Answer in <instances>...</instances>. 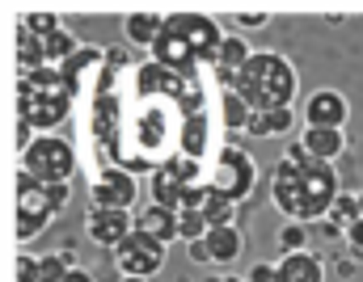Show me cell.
Wrapping results in <instances>:
<instances>
[{"label": "cell", "instance_id": "6da1fadb", "mask_svg": "<svg viewBox=\"0 0 363 282\" xmlns=\"http://www.w3.org/2000/svg\"><path fill=\"white\" fill-rule=\"evenodd\" d=\"M131 64L123 47H110L93 85V139L101 152L131 177L169 165H203L211 143L203 85L157 59Z\"/></svg>", "mask_w": 363, "mask_h": 282}, {"label": "cell", "instance_id": "7a4b0ae2", "mask_svg": "<svg viewBox=\"0 0 363 282\" xmlns=\"http://www.w3.org/2000/svg\"><path fill=\"white\" fill-rule=\"evenodd\" d=\"M271 198L296 223L325 219L338 198V173L325 160H287L283 156L271 173Z\"/></svg>", "mask_w": 363, "mask_h": 282}, {"label": "cell", "instance_id": "3957f363", "mask_svg": "<svg viewBox=\"0 0 363 282\" xmlns=\"http://www.w3.org/2000/svg\"><path fill=\"white\" fill-rule=\"evenodd\" d=\"M224 34L211 17L203 13H174L165 17L157 42H152V59L165 64L169 72L182 76H194V68H211L216 64V51H220Z\"/></svg>", "mask_w": 363, "mask_h": 282}, {"label": "cell", "instance_id": "277c9868", "mask_svg": "<svg viewBox=\"0 0 363 282\" xmlns=\"http://www.w3.org/2000/svg\"><path fill=\"white\" fill-rule=\"evenodd\" d=\"M233 89L245 97L250 110H291L296 97V68L274 55V51H258L250 55V64L233 76Z\"/></svg>", "mask_w": 363, "mask_h": 282}, {"label": "cell", "instance_id": "5b68a950", "mask_svg": "<svg viewBox=\"0 0 363 282\" xmlns=\"http://www.w3.org/2000/svg\"><path fill=\"white\" fill-rule=\"evenodd\" d=\"M17 110H21V127H60L72 110V93L64 85V76L55 68H38V72H21L17 85Z\"/></svg>", "mask_w": 363, "mask_h": 282}, {"label": "cell", "instance_id": "8992f818", "mask_svg": "<svg viewBox=\"0 0 363 282\" xmlns=\"http://www.w3.org/2000/svg\"><path fill=\"white\" fill-rule=\"evenodd\" d=\"M68 206V186H38L26 173H17V240L43 236L51 215Z\"/></svg>", "mask_w": 363, "mask_h": 282}, {"label": "cell", "instance_id": "52a82bcc", "mask_svg": "<svg viewBox=\"0 0 363 282\" xmlns=\"http://www.w3.org/2000/svg\"><path fill=\"white\" fill-rule=\"evenodd\" d=\"M21 173L38 186H68V177L77 173V152L68 139L60 135H43L34 143H26L21 152Z\"/></svg>", "mask_w": 363, "mask_h": 282}, {"label": "cell", "instance_id": "ba28073f", "mask_svg": "<svg viewBox=\"0 0 363 282\" xmlns=\"http://www.w3.org/2000/svg\"><path fill=\"white\" fill-rule=\"evenodd\" d=\"M220 169H216V177H207V186L220 189V194H228L233 202H241V198H250V189L258 182V169H254V156L250 152H241V148H220V160H216Z\"/></svg>", "mask_w": 363, "mask_h": 282}, {"label": "cell", "instance_id": "9c48e42d", "mask_svg": "<svg viewBox=\"0 0 363 282\" xmlns=\"http://www.w3.org/2000/svg\"><path fill=\"white\" fill-rule=\"evenodd\" d=\"M114 257H118L123 278H152V274L165 266V245L148 240L144 232H131V236L114 249Z\"/></svg>", "mask_w": 363, "mask_h": 282}, {"label": "cell", "instance_id": "30bf717a", "mask_svg": "<svg viewBox=\"0 0 363 282\" xmlns=\"http://www.w3.org/2000/svg\"><path fill=\"white\" fill-rule=\"evenodd\" d=\"M131 202H135V177L131 173L106 165L93 177V206H101V211H127Z\"/></svg>", "mask_w": 363, "mask_h": 282}, {"label": "cell", "instance_id": "8fae6325", "mask_svg": "<svg viewBox=\"0 0 363 282\" xmlns=\"http://www.w3.org/2000/svg\"><path fill=\"white\" fill-rule=\"evenodd\" d=\"M347 114H351V105H347V97L338 93V89H317V93L304 101V122H308V127L342 131Z\"/></svg>", "mask_w": 363, "mask_h": 282}, {"label": "cell", "instance_id": "7c38bea8", "mask_svg": "<svg viewBox=\"0 0 363 282\" xmlns=\"http://www.w3.org/2000/svg\"><path fill=\"white\" fill-rule=\"evenodd\" d=\"M131 232H135V228H131V215H127V211H101V206H93L89 211L93 245H101V249H118Z\"/></svg>", "mask_w": 363, "mask_h": 282}, {"label": "cell", "instance_id": "4fadbf2b", "mask_svg": "<svg viewBox=\"0 0 363 282\" xmlns=\"http://www.w3.org/2000/svg\"><path fill=\"white\" fill-rule=\"evenodd\" d=\"M274 270V282H325V262L313 253H287Z\"/></svg>", "mask_w": 363, "mask_h": 282}, {"label": "cell", "instance_id": "5bb4252c", "mask_svg": "<svg viewBox=\"0 0 363 282\" xmlns=\"http://www.w3.org/2000/svg\"><path fill=\"white\" fill-rule=\"evenodd\" d=\"M135 232H144L148 240H157V245H169L174 236H178V211H165V206H148V211H140V219H135Z\"/></svg>", "mask_w": 363, "mask_h": 282}, {"label": "cell", "instance_id": "9a60e30c", "mask_svg": "<svg viewBox=\"0 0 363 282\" xmlns=\"http://www.w3.org/2000/svg\"><path fill=\"white\" fill-rule=\"evenodd\" d=\"M97 59H106V55H97V51H77V55L60 68V76H64V85H68L72 97H81L89 89V76L97 81Z\"/></svg>", "mask_w": 363, "mask_h": 282}, {"label": "cell", "instance_id": "2e32d148", "mask_svg": "<svg viewBox=\"0 0 363 282\" xmlns=\"http://www.w3.org/2000/svg\"><path fill=\"white\" fill-rule=\"evenodd\" d=\"M300 143H304V152H308L313 160H325V165H330L334 156H342L347 135H342V131H330V127H308Z\"/></svg>", "mask_w": 363, "mask_h": 282}, {"label": "cell", "instance_id": "e0dca14e", "mask_svg": "<svg viewBox=\"0 0 363 282\" xmlns=\"http://www.w3.org/2000/svg\"><path fill=\"white\" fill-rule=\"evenodd\" d=\"M203 245H207L211 262H237V257H241V249H245V240H241L237 223H220V228H207Z\"/></svg>", "mask_w": 363, "mask_h": 282}, {"label": "cell", "instance_id": "ac0fdd59", "mask_svg": "<svg viewBox=\"0 0 363 282\" xmlns=\"http://www.w3.org/2000/svg\"><path fill=\"white\" fill-rule=\"evenodd\" d=\"M296 127V114L291 110H254L250 114V135H258V139H271V135H283V131H291Z\"/></svg>", "mask_w": 363, "mask_h": 282}, {"label": "cell", "instance_id": "d6986e66", "mask_svg": "<svg viewBox=\"0 0 363 282\" xmlns=\"http://www.w3.org/2000/svg\"><path fill=\"white\" fill-rule=\"evenodd\" d=\"M250 105H245V97L237 93V89H224L220 93V122L228 127V131H245L250 127Z\"/></svg>", "mask_w": 363, "mask_h": 282}, {"label": "cell", "instance_id": "ffe728a7", "mask_svg": "<svg viewBox=\"0 0 363 282\" xmlns=\"http://www.w3.org/2000/svg\"><path fill=\"white\" fill-rule=\"evenodd\" d=\"M250 55H254V51L245 47V38H237V34H233V38H224V42H220V51H216V64H211V68H220V72H233V76H237V72L250 64Z\"/></svg>", "mask_w": 363, "mask_h": 282}, {"label": "cell", "instance_id": "44dd1931", "mask_svg": "<svg viewBox=\"0 0 363 282\" xmlns=\"http://www.w3.org/2000/svg\"><path fill=\"white\" fill-rule=\"evenodd\" d=\"M38 42H43V59L47 64H68L72 55H77V42H72V34L60 25V30H51V34H38Z\"/></svg>", "mask_w": 363, "mask_h": 282}, {"label": "cell", "instance_id": "7402d4cb", "mask_svg": "<svg viewBox=\"0 0 363 282\" xmlns=\"http://www.w3.org/2000/svg\"><path fill=\"white\" fill-rule=\"evenodd\" d=\"M161 25H165V21H161L157 13H131V17H127V38H131L135 47H152L157 34H161Z\"/></svg>", "mask_w": 363, "mask_h": 282}, {"label": "cell", "instance_id": "603a6c76", "mask_svg": "<svg viewBox=\"0 0 363 282\" xmlns=\"http://www.w3.org/2000/svg\"><path fill=\"white\" fill-rule=\"evenodd\" d=\"M17 64H21V72H38V68H47V59H43V42H38V34L34 30H17Z\"/></svg>", "mask_w": 363, "mask_h": 282}, {"label": "cell", "instance_id": "cb8c5ba5", "mask_svg": "<svg viewBox=\"0 0 363 282\" xmlns=\"http://www.w3.org/2000/svg\"><path fill=\"white\" fill-rule=\"evenodd\" d=\"M355 219H359V198H355V194H338L334 206H330V223H334L338 232H347Z\"/></svg>", "mask_w": 363, "mask_h": 282}, {"label": "cell", "instance_id": "d4e9b609", "mask_svg": "<svg viewBox=\"0 0 363 282\" xmlns=\"http://www.w3.org/2000/svg\"><path fill=\"white\" fill-rule=\"evenodd\" d=\"M64 274H72V253L38 257V282H64Z\"/></svg>", "mask_w": 363, "mask_h": 282}, {"label": "cell", "instance_id": "484cf974", "mask_svg": "<svg viewBox=\"0 0 363 282\" xmlns=\"http://www.w3.org/2000/svg\"><path fill=\"white\" fill-rule=\"evenodd\" d=\"M178 236L186 240V245L203 240V236H207V219H203L199 211H178Z\"/></svg>", "mask_w": 363, "mask_h": 282}, {"label": "cell", "instance_id": "4316f807", "mask_svg": "<svg viewBox=\"0 0 363 282\" xmlns=\"http://www.w3.org/2000/svg\"><path fill=\"white\" fill-rule=\"evenodd\" d=\"M304 240H308V232H304V223H287V228L279 232V245H283V257H287V253H304Z\"/></svg>", "mask_w": 363, "mask_h": 282}, {"label": "cell", "instance_id": "83f0119b", "mask_svg": "<svg viewBox=\"0 0 363 282\" xmlns=\"http://www.w3.org/2000/svg\"><path fill=\"white\" fill-rule=\"evenodd\" d=\"M26 30H34V34H51V30H60V21H55L51 13H30V17H26Z\"/></svg>", "mask_w": 363, "mask_h": 282}, {"label": "cell", "instance_id": "f1b7e54d", "mask_svg": "<svg viewBox=\"0 0 363 282\" xmlns=\"http://www.w3.org/2000/svg\"><path fill=\"white\" fill-rule=\"evenodd\" d=\"M17 282H38V257H17Z\"/></svg>", "mask_w": 363, "mask_h": 282}, {"label": "cell", "instance_id": "f546056e", "mask_svg": "<svg viewBox=\"0 0 363 282\" xmlns=\"http://www.w3.org/2000/svg\"><path fill=\"white\" fill-rule=\"evenodd\" d=\"M342 236L351 240V253H355V257H363V219H355V223H351Z\"/></svg>", "mask_w": 363, "mask_h": 282}, {"label": "cell", "instance_id": "4dcf8cb0", "mask_svg": "<svg viewBox=\"0 0 363 282\" xmlns=\"http://www.w3.org/2000/svg\"><path fill=\"white\" fill-rule=\"evenodd\" d=\"M274 274H279L274 266H254L250 270V282H274Z\"/></svg>", "mask_w": 363, "mask_h": 282}, {"label": "cell", "instance_id": "1f68e13d", "mask_svg": "<svg viewBox=\"0 0 363 282\" xmlns=\"http://www.w3.org/2000/svg\"><path fill=\"white\" fill-rule=\"evenodd\" d=\"M237 21H241V25H262L267 13H237Z\"/></svg>", "mask_w": 363, "mask_h": 282}, {"label": "cell", "instance_id": "d6a6232c", "mask_svg": "<svg viewBox=\"0 0 363 282\" xmlns=\"http://www.w3.org/2000/svg\"><path fill=\"white\" fill-rule=\"evenodd\" d=\"M190 257H194V262H211V253H207V245H203V240H194V245H190Z\"/></svg>", "mask_w": 363, "mask_h": 282}, {"label": "cell", "instance_id": "836d02e7", "mask_svg": "<svg viewBox=\"0 0 363 282\" xmlns=\"http://www.w3.org/2000/svg\"><path fill=\"white\" fill-rule=\"evenodd\" d=\"M64 282H93V274H85V270H72V274H64Z\"/></svg>", "mask_w": 363, "mask_h": 282}, {"label": "cell", "instance_id": "e575fe53", "mask_svg": "<svg viewBox=\"0 0 363 282\" xmlns=\"http://www.w3.org/2000/svg\"><path fill=\"white\" fill-rule=\"evenodd\" d=\"M207 282H241V278H228V274H216V278H207Z\"/></svg>", "mask_w": 363, "mask_h": 282}, {"label": "cell", "instance_id": "d590c367", "mask_svg": "<svg viewBox=\"0 0 363 282\" xmlns=\"http://www.w3.org/2000/svg\"><path fill=\"white\" fill-rule=\"evenodd\" d=\"M355 198H359V219H363V194H355Z\"/></svg>", "mask_w": 363, "mask_h": 282}, {"label": "cell", "instance_id": "8d00e7d4", "mask_svg": "<svg viewBox=\"0 0 363 282\" xmlns=\"http://www.w3.org/2000/svg\"><path fill=\"white\" fill-rule=\"evenodd\" d=\"M123 282H148V278H123Z\"/></svg>", "mask_w": 363, "mask_h": 282}]
</instances>
